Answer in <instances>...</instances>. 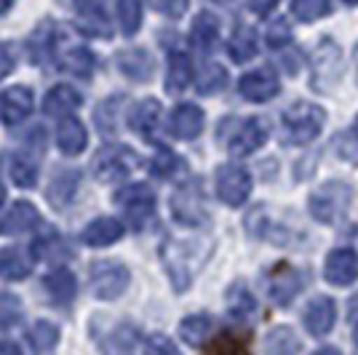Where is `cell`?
Masks as SVG:
<instances>
[{
    "instance_id": "cell-1",
    "label": "cell",
    "mask_w": 358,
    "mask_h": 355,
    "mask_svg": "<svg viewBox=\"0 0 358 355\" xmlns=\"http://www.w3.org/2000/svg\"><path fill=\"white\" fill-rule=\"evenodd\" d=\"M211 243H201V240H174L169 238L161 246V262H164L166 273L171 278V286L177 291L190 289V283L195 278V270L209 259Z\"/></svg>"
},
{
    "instance_id": "cell-2",
    "label": "cell",
    "mask_w": 358,
    "mask_h": 355,
    "mask_svg": "<svg viewBox=\"0 0 358 355\" xmlns=\"http://www.w3.org/2000/svg\"><path fill=\"white\" fill-rule=\"evenodd\" d=\"M327 113L315 104L297 102L292 104L289 110H284L281 115V139L284 145H310L315 136L324 129Z\"/></svg>"
},
{
    "instance_id": "cell-3",
    "label": "cell",
    "mask_w": 358,
    "mask_h": 355,
    "mask_svg": "<svg viewBox=\"0 0 358 355\" xmlns=\"http://www.w3.org/2000/svg\"><path fill=\"white\" fill-rule=\"evenodd\" d=\"M350 203H353V187L348 182H327L318 190H313L310 198H308L313 219L324 224L340 222L345 217V211L350 208Z\"/></svg>"
},
{
    "instance_id": "cell-4",
    "label": "cell",
    "mask_w": 358,
    "mask_h": 355,
    "mask_svg": "<svg viewBox=\"0 0 358 355\" xmlns=\"http://www.w3.org/2000/svg\"><path fill=\"white\" fill-rule=\"evenodd\" d=\"M91 334H94L102 355H134L136 340H139L134 324H129V321L110 324L105 321V315H96L91 321Z\"/></svg>"
},
{
    "instance_id": "cell-5",
    "label": "cell",
    "mask_w": 358,
    "mask_h": 355,
    "mask_svg": "<svg viewBox=\"0 0 358 355\" xmlns=\"http://www.w3.org/2000/svg\"><path fill=\"white\" fill-rule=\"evenodd\" d=\"M343 75V48L334 43L331 38H321V43L313 51V73H310V86L321 94L337 86Z\"/></svg>"
},
{
    "instance_id": "cell-6",
    "label": "cell",
    "mask_w": 358,
    "mask_h": 355,
    "mask_svg": "<svg viewBox=\"0 0 358 355\" xmlns=\"http://www.w3.org/2000/svg\"><path fill=\"white\" fill-rule=\"evenodd\" d=\"M171 211H174V219L179 224H185V227H201V224L209 222V208H206V198H203L198 179L182 184L174 193Z\"/></svg>"
},
{
    "instance_id": "cell-7",
    "label": "cell",
    "mask_w": 358,
    "mask_h": 355,
    "mask_svg": "<svg viewBox=\"0 0 358 355\" xmlns=\"http://www.w3.org/2000/svg\"><path fill=\"white\" fill-rule=\"evenodd\" d=\"M91 291L96 299H118L126 289H129V281H131V275H129V270L120 265V262H94L91 265Z\"/></svg>"
},
{
    "instance_id": "cell-8",
    "label": "cell",
    "mask_w": 358,
    "mask_h": 355,
    "mask_svg": "<svg viewBox=\"0 0 358 355\" xmlns=\"http://www.w3.org/2000/svg\"><path fill=\"white\" fill-rule=\"evenodd\" d=\"M136 166H139V158L129 147H123V145L105 147L91 163L94 177L99 179V182H120V179L129 177Z\"/></svg>"
},
{
    "instance_id": "cell-9",
    "label": "cell",
    "mask_w": 358,
    "mask_h": 355,
    "mask_svg": "<svg viewBox=\"0 0 358 355\" xmlns=\"http://www.w3.org/2000/svg\"><path fill=\"white\" fill-rule=\"evenodd\" d=\"M113 203H118L126 211L129 222L134 224L136 230H142L155 211V193L148 184H131V187H123L113 195Z\"/></svg>"
},
{
    "instance_id": "cell-10",
    "label": "cell",
    "mask_w": 358,
    "mask_h": 355,
    "mask_svg": "<svg viewBox=\"0 0 358 355\" xmlns=\"http://www.w3.org/2000/svg\"><path fill=\"white\" fill-rule=\"evenodd\" d=\"M252 193V177L241 166H222L217 171V195L227 206H241Z\"/></svg>"
},
{
    "instance_id": "cell-11",
    "label": "cell",
    "mask_w": 358,
    "mask_h": 355,
    "mask_svg": "<svg viewBox=\"0 0 358 355\" xmlns=\"http://www.w3.org/2000/svg\"><path fill=\"white\" fill-rule=\"evenodd\" d=\"M299 291H302V275H299L297 267L281 262V265H275L273 270H270L268 294L278 307L292 305V299H294Z\"/></svg>"
},
{
    "instance_id": "cell-12",
    "label": "cell",
    "mask_w": 358,
    "mask_h": 355,
    "mask_svg": "<svg viewBox=\"0 0 358 355\" xmlns=\"http://www.w3.org/2000/svg\"><path fill=\"white\" fill-rule=\"evenodd\" d=\"M270 133V126L265 118H246L238 126V131L233 133V139L227 142V150L236 155V158H246L265 145Z\"/></svg>"
},
{
    "instance_id": "cell-13",
    "label": "cell",
    "mask_w": 358,
    "mask_h": 355,
    "mask_svg": "<svg viewBox=\"0 0 358 355\" xmlns=\"http://www.w3.org/2000/svg\"><path fill=\"white\" fill-rule=\"evenodd\" d=\"M238 91L249 102H268L281 91V80H278L273 67H259V70H252L241 78Z\"/></svg>"
},
{
    "instance_id": "cell-14",
    "label": "cell",
    "mask_w": 358,
    "mask_h": 355,
    "mask_svg": "<svg viewBox=\"0 0 358 355\" xmlns=\"http://www.w3.org/2000/svg\"><path fill=\"white\" fill-rule=\"evenodd\" d=\"M324 275L331 286H350L358 278V254L353 249H334L327 256Z\"/></svg>"
},
{
    "instance_id": "cell-15",
    "label": "cell",
    "mask_w": 358,
    "mask_h": 355,
    "mask_svg": "<svg viewBox=\"0 0 358 355\" xmlns=\"http://www.w3.org/2000/svg\"><path fill=\"white\" fill-rule=\"evenodd\" d=\"M305 328L313 334V337H327L329 331L334 328V321H337V305L331 296H315L313 302H308L305 307Z\"/></svg>"
},
{
    "instance_id": "cell-16",
    "label": "cell",
    "mask_w": 358,
    "mask_h": 355,
    "mask_svg": "<svg viewBox=\"0 0 358 355\" xmlns=\"http://www.w3.org/2000/svg\"><path fill=\"white\" fill-rule=\"evenodd\" d=\"M38 224H41L38 208L27 201H16L14 206L6 211V217L0 219V233L3 236H24V233H32Z\"/></svg>"
},
{
    "instance_id": "cell-17",
    "label": "cell",
    "mask_w": 358,
    "mask_h": 355,
    "mask_svg": "<svg viewBox=\"0 0 358 355\" xmlns=\"http://www.w3.org/2000/svg\"><path fill=\"white\" fill-rule=\"evenodd\" d=\"M203 110L198 104H177L174 113H171V120H169V129L177 139H195L203 131Z\"/></svg>"
},
{
    "instance_id": "cell-18",
    "label": "cell",
    "mask_w": 358,
    "mask_h": 355,
    "mask_svg": "<svg viewBox=\"0 0 358 355\" xmlns=\"http://www.w3.org/2000/svg\"><path fill=\"white\" fill-rule=\"evenodd\" d=\"M32 113V91L24 86H14L0 96V118L8 126H19Z\"/></svg>"
},
{
    "instance_id": "cell-19",
    "label": "cell",
    "mask_w": 358,
    "mask_h": 355,
    "mask_svg": "<svg viewBox=\"0 0 358 355\" xmlns=\"http://www.w3.org/2000/svg\"><path fill=\"white\" fill-rule=\"evenodd\" d=\"M78 184H80V171L78 168H59L48 182V193H45L48 203L57 208H67V203L78 193Z\"/></svg>"
},
{
    "instance_id": "cell-20",
    "label": "cell",
    "mask_w": 358,
    "mask_h": 355,
    "mask_svg": "<svg viewBox=\"0 0 358 355\" xmlns=\"http://www.w3.org/2000/svg\"><path fill=\"white\" fill-rule=\"evenodd\" d=\"M123 238V224L113 217H99L91 224H86L83 230V243L94 246V249H102V246H113Z\"/></svg>"
},
{
    "instance_id": "cell-21",
    "label": "cell",
    "mask_w": 358,
    "mask_h": 355,
    "mask_svg": "<svg viewBox=\"0 0 358 355\" xmlns=\"http://www.w3.org/2000/svg\"><path fill=\"white\" fill-rule=\"evenodd\" d=\"M43 289L54 305L64 307V305H70L75 299L78 281H75V275L70 270H54V273H48L43 278Z\"/></svg>"
},
{
    "instance_id": "cell-22",
    "label": "cell",
    "mask_w": 358,
    "mask_h": 355,
    "mask_svg": "<svg viewBox=\"0 0 358 355\" xmlns=\"http://www.w3.org/2000/svg\"><path fill=\"white\" fill-rule=\"evenodd\" d=\"M129 123H131V131L150 139V136L155 133V129L161 126V102H158V99H142V102L131 110Z\"/></svg>"
},
{
    "instance_id": "cell-23",
    "label": "cell",
    "mask_w": 358,
    "mask_h": 355,
    "mask_svg": "<svg viewBox=\"0 0 358 355\" xmlns=\"http://www.w3.org/2000/svg\"><path fill=\"white\" fill-rule=\"evenodd\" d=\"M86 142H89V133H86V126L78 118H64L57 129V145L64 155H80L86 150Z\"/></svg>"
},
{
    "instance_id": "cell-24",
    "label": "cell",
    "mask_w": 358,
    "mask_h": 355,
    "mask_svg": "<svg viewBox=\"0 0 358 355\" xmlns=\"http://www.w3.org/2000/svg\"><path fill=\"white\" fill-rule=\"evenodd\" d=\"M118 67L120 73H126L134 80H148L155 64H152V57H150L145 48H126L118 54Z\"/></svg>"
},
{
    "instance_id": "cell-25",
    "label": "cell",
    "mask_w": 358,
    "mask_h": 355,
    "mask_svg": "<svg viewBox=\"0 0 358 355\" xmlns=\"http://www.w3.org/2000/svg\"><path fill=\"white\" fill-rule=\"evenodd\" d=\"M227 54H230V59L243 64V61H249L257 57V32L254 27L249 24H238L233 35H230V41H227Z\"/></svg>"
},
{
    "instance_id": "cell-26",
    "label": "cell",
    "mask_w": 358,
    "mask_h": 355,
    "mask_svg": "<svg viewBox=\"0 0 358 355\" xmlns=\"http://www.w3.org/2000/svg\"><path fill=\"white\" fill-rule=\"evenodd\" d=\"M80 94L73 89V86H54V89L45 94V102H43V110L45 115H70L73 110L80 107Z\"/></svg>"
},
{
    "instance_id": "cell-27",
    "label": "cell",
    "mask_w": 358,
    "mask_h": 355,
    "mask_svg": "<svg viewBox=\"0 0 358 355\" xmlns=\"http://www.w3.org/2000/svg\"><path fill=\"white\" fill-rule=\"evenodd\" d=\"M78 22L89 35H102V38L110 35V24H107V16L99 0H80L78 3Z\"/></svg>"
},
{
    "instance_id": "cell-28",
    "label": "cell",
    "mask_w": 358,
    "mask_h": 355,
    "mask_svg": "<svg viewBox=\"0 0 358 355\" xmlns=\"http://www.w3.org/2000/svg\"><path fill=\"white\" fill-rule=\"evenodd\" d=\"M193 80V64L187 59V54H179L174 51L169 57V73H166V91L169 94H179L190 86Z\"/></svg>"
},
{
    "instance_id": "cell-29",
    "label": "cell",
    "mask_w": 358,
    "mask_h": 355,
    "mask_svg": "<svg viewBox=\"0 0 358 355\" xmlns=\"http://www.w3.org/2000/svg\"><path fill=\"white\" fill-rule=\"evenodd\" d=\"M190 38H193L195 48L211 51L217 45V41H220V19L214 14H209V11L198 14L193 22V30H190Z\"/></svg>"
},
{
    "instance_id": "cell-30",
    "label": "cell",
    "mask_w": 358,
    "mask_h": 355,
    "mask_svg": "<svg viewBox=\"0 0 358 355\" xmlns=\"http://www.w3.org/2000/svg\"><path fill=\"white\" fill-rule=\"evenodd\" d=\"M211 328H214V321H211V315L206 312H201V315H187L182 324H179V337L187 342V345H203L206 337L211 334Z\"/></svg>"
},
{
    "instance_id": "cell-31",
    "label": "cell",
    "mask_w": 358,
    "mask_h": 355,
    "mask_svg": "<svg viewBox=\"0 0 358 355\" xmlns=\"http://www.w3.org/2000/svg\"><path fill=\"white\" fill-rule=\"evenodd\" d=\"M299 340L289 326H275L265 337V355H297Z\"/></svg>"
},
{
    "instance_id": "cell-32",
    "label": "cell",
    "mask_w": 358,
    "mask_h": 355,
    "mask_svg": "<svg viewBox=\"0 0 358 355\" xmlns=\"http://www.w3.org/2000/svg\"><path fill=\"white\" fill-rule=\"evenodd\" d=\"M30 270L32 262L19 249L0 252V278H6V281H24L30 275Z\"/></svg>"
},
{
    "instance_id": "cell-33",
    "label": "cell",
    "mask_w": 358,
    "mask_h": 355,
    "mask_svg": "<svg viewBox=\"0 0 358 355\" xmlns=\"http://www.w3.org/2000/svg\"><path fill=\"white\" fill-rule=\"evenodd\" d=\"M32 254H35L38 259H43V262H64V259L73 256L70 246H67V240H64L62 236H57V233L41 238V240L32 246Z\"/></svg>"
},
{
    "instance_id": "cell-34",
    "label": "cell",
    "mask_w": 358,
    "mask_h": 355,
    "mask_svg": "<svg viewBox=\"0 0 358 355\" xmlns=\"http://www.w3.org/2000/svg\"><path fill=\"white\" fill-rule=\"evenodd\" d=\"M27 342H30V347L35 353H48V350H54L57 342H59V328L54 324H48V321H38V324H32V328L27 331Z\"/></svg>"
},
{
    "instance_id": "cell-35",
    "label": "cell",
    "mask_w": 358,
    "mask_h": 355,
    "mask_svg": "<svg viewBox=\"0 0 358 355\" xmlns=\"http://www.w3.org/2000/svg\"><path fill=\"white\" fill-rule=\"evenodd\" d=\"M54 48H57V27L54 24H43L38 27L35 35L30 41V51H32V59L38 64H43L45 59L54 57Z\"/></svg>"
},
{
    "instance_id": "cell-36",
    "label": "cell",
    "mask_w": 358,
    "mask_h": 355,
    "mask_svg": "<svg viewBox=\"0 0 358 355\" xmlns=\"http://www.w3.org/2000/svg\"><path fill=\"white\" fill-rule=\"evenodd\" d=\"M254 310H257V302H254L252 291L243 283H233L227 291V312L233 318H249Z\"/></svg>"
},
{
    "instance_id": "cell-37",
    "label": "cell",
    "mask_w": 358,
    "mask_h": 355,
    "mask_svg": "<svg viewBox=\"0 0 358 355\" xmlns=\"http://www.w3.org/2000/svg\"><path fill=\"white\" fill-rule=\"evenodd\" d=\"M185 168V161L179 158L177 152H171L169 147H158V152L152 155V161H150V171H152V177L158 179H171L174 174H179Z\"/></svg>"
},
{
    "instance_id": "cell-38",
    "label": "cell",
    "mask_w": 358,
    "mask_h": 355,
    "mask_svg": "<svg viewBox=\"0 0 358 355\" xmlns=\"http://www.w3.org/2000/svg\"><path fill=\"white\" fill-rule=\"evenodd\" d=\"M6 168H8V177L14 179V184H19V187H35V182H38V168H35L27 158H22V155H8V158H6Z\"/></svg>"
},
{
    "instance_id": "cell-39",
    "label": "cell",
    "mask_w": 358,
    "mask_h": 355,
    "mask_svg": "<svg viewBox=\"0 0 358 355\" xmlns=\"http://www.w3.org/2000/svg\"><path fill=\"white\" fill-rule=\"evenodd\" d=\"M224 86H227V73H224V67L209 61V64L201 70V75H198V94L211 96V94L222 91Z\"/></svg>"
},
{
    "instance_id": "cell-40",
    "label": "cell",
    "mask_w": 358,
    "mask_h": 355,
    "mask_svg": "<svg viewBox=\"0 0 358 355\" xmlns=\"http://www.w3.org/2000/svg\"><path fill=\"white\" fill-rule=\"evenodd\" d=\"M62 67L70 75H75V78H91L96 61H94V54H91L89 48H73V51L64 57V64H62Z\"/></svg>"
},
{
    "instance_id": "cell-41",
    "label": "cell",
    "mask_w": 358,
    "mask_h": 355,
    "mask_svg": "<svg viewBox=\"0 0 358 355\" xmlns=\"http://www.w3.org/2000/svg\"><path fill=\"white\" fill-rule=\"evenodd\" d=\"M118 22L123 35H136L142 27V0H118Z\"/></svg>"
},
{
    "instance_id": "cell-42",
    "label": "cell",
    "mask_w": 358,
    "mask_h": 355,
    "mask_svg": "<svg viewBox=\"0 0 358 355\" xmlns=\"http://www.w3.org/2000/svg\"><path fill=\"white\" fill-rule=\"evenodd\" d=\"M120 102H123V96H110L105 102L96 107V126H99V131L102 133H113L118 129V115H120Z\"/></svg>"
},
{
    "instance_id": "cell-43",
    "label": "cell",
    "mask_w": 358,
    "mask_h": 355,
    "mask_svg": "<svg viewBox=\"0 0 358 355\" xmlns=\"http://www.w3.org/2000/svg\"><path fill=\"white\" fill-rule=\"evenodd\" d=\"M206 355H252L246 342L238 334H220L217 340L206 347Z\"/></svg>"
},
{
    "instance_id": "cell-44",
    "label": "cell",
    "mask_w": 358,
    "mask_h": 355,
    "mask_svg": "<svg viewBox=\"0 0 358 355\" xmlns=\"http://www.w3.org/2000/svg\"><path fill=\"white\" fill-rule=\"evenodd\" d=\"M292 14L297 16L299 22H318L321 16L329 14V0H294Z\"/></svg>"
},
{
    "instance_id": "cell-45",
    "label": "cell",
    "mask_w": 358,
    "mask_h": 355,
    "mask_svg": "<svg viewBox=\"0 0 358 355\" xmlns=\"http://www.w3.org/2000/svg\"><path fill=\"white\" fill-rule=\"evenodd\" d=\"M22 321V302L16 294L0 291V328H11Z\"/></svg>"
},
{
    "instance_id": "cell-46",
    "label": "cell",
    "mask_w": 358,
    "mask_h": 355,
    "mask_svg": "<svg viewBox=\"0 0 358 355\" xmlns=\"http://www.w3.org/2000/svg\"><path fill=\"white\" fill-rule=\"evenodd\" d=\"M292 43V27L286 19H273L268 27V45L270 48H281V45Z\"/></svg>"
},
{
    "instance_id": "cell-47",
    "label": "cell",
    "mask_w": 358,
    "mask_h": 355,
    "mask_svg": "<svg viewBox=\"0 0 358 355\" xmlns=\"http://www.w3.org/2000/svg\"><path fill=\"white\" fill-rule=\"evenodd\" d=\"M145 355H182L179 347L166 334H152L145 345Z\"/></svg>"
},
{
    "instance_id": "cell-48",
    "label": "cell",
    "mask_w": 358,
    "mask_h": 355,
    "mask_svg": "<svg viewBox=\"0 0 358 355\" xmlns=\"http://www.w3.org/2000/svg\"><path fill=\"white\" fill-rule=\"evenodd\" d=\"M150 6L166 16H182L187 11L190 0H150Z\"/></svg>"
},
{
    "instance_id": "cell-49",
    "label": "cell",
    "mask_w": 358,
    "mask_h": 355,
    "mask_svg": "<svg viewBox=\"0 0 358 355\" xmlns=\"http://www.w3.org/2000/svg\"><path fill=\"white\" fill-rule=\"evenodd\" d=\"M16 67V51L14 45L8 43H0V80L6 78V75H11Z\"/></svg>"
},
{
    "instance_id": "cell-50",
    "label": "cell",
    "mask_w": 358,
    "mask_h": 355,
    "mask_svg": "<svg viewBox=\"0 0 358 355\" xmlns=\"http://www.w3.org/2000/svg\"><path fill=\"white\" fill-rule=\"evenodd\" d=\"M275 6H278V0H249V8H252L254 14H259V16L270 14Z\"/></svg>"
},
{
    "instance_id": "cell-51",
    "label": "cell",
    "mask_w": 358,
    "mask_h": 355,
    "mask_svg": "<svg viewBox=\"0 0 358 355\" xmlns=\"http://www.w3.org/2000/svg\"><path fill=\"white\" fill-rule=\"evenodd\" d=\"M0 355H22V350L16 347L14 342L3 340V342H0Z\"/></svg>"
},
{
    "instance_id": "cell-52",
    "label": "cell",
    "mask_w": 358,
    "mask_h": 355,
    "mask_svg": "<svg viewBox=\"0 0 358 355\" xmlns=\"http://www.w3.org/2000/svg\"><path fill=\"white\" fill-rule=\"evenodd\" d=\"M313 355H343L337 347H321V350H315Z\"/></svg>"
},
{
    "instance_id": "cell-53",
    "label": "cell",
    "mask_w": 358,
    "mask_h": 355,
    "mask_svg": "<svg viewBox=\"0 0 358 355\" xmlns=\"http://www.w3.org/2000/svg\"><path fill=\"white\" fill-rule=\"evenodd\" d=\"M11 6H14V0H0V16L6 14V11L11 8Z\"/></svg>"
},
{
    "instance_id": "cell-54",
    "label": "cell",
    "mask_w": 358,
    "mask_h": 355,
    "mask_svg": "<svg viewBox=\"0 0 358 355\" xmlns=\"http://www.w3.org/2000/svg\"><path fill=\"white\" fill-rule=\"evenodd\" d=\"M353 342L358 345V324H356V328H353Z\"/></svg>"
},
{
    "instance_id": "cell-55",
    "label": "cell",
    "mask_w": 358,
    "mask_h": 355,
    "mask_svg": "<svg viewBox=\"0 0 358 355\" xmlns=\"http://www.w3.org/2000/svg\"><path fill=\"white\" fill-rule=\"evenodd\" d=\"M343 3H348V6H358V0H343Z\"/></svg>"
},
{
    "instance_id": "cell-56",
    "label": "cell",
    "mask_w": 358,
    "mask_h": 355,
    "mask_svg": "<svg viewBox=\"0 0 358 355\" xmlns=\"http://www.w3.org/2000/svg\"><path fill=\"white\" fill-rule=\"evenodd\" d=\"M356 133H358V115H356Z\"/></svg>"
},
{
    "instance_id": "cell-57",
    "label": "cell",
    "mask_w": 358,
    "mask_h": 355,
    "mask_svg": "<svg viewBox=\"0 0 358 355\" xmlns=\"http://www.w3.org/2000/svg\"><path fill=\"white\" fill-rule=\"evenodd\" d=\"M0 201H3V187H0Z\"/></svg>"
},
{
    "instance_id": "cell-58",
    "label": "cell",
    "mask_w": 358,
    "mask_h": 355,
    "mask_svg": "<svg viewBox=\"0 0 358 355\" xmlns=\"http://www.w3.org/2000/svg\"><path fill=\"white\" fill-rule=\"evenodd\" d=\"M356 61H358V48H356Z\"/></svg>"
}]
</instances>
